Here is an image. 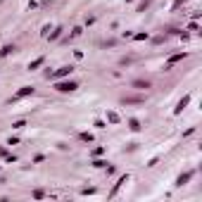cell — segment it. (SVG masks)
I'll return each mask as SVG.
<instances>
[{
  "mask_svg": "<svg viewBox=\"0 0 202 202\" xmlns=\"http://www.w3.org/2000/svg\"><path fill=\"white\" fill-rule=\"evenodd\" d=\"M126 181H129V174H126V176H121V178H119V183H117V186H114V190H112V195H114V193H117V190H119V188H121V186H124V183H126Z\"/></svg>",
  "mask_w": 202,
  "mask_h": 202,
  "instance_id": "cell-8",
  "label": "cell"
},
{
  "mask_svg": "<svg viewBox=\"0 0 202 202\" xmlns=\"http://www.w3.org/2000/svg\"><path fill=\"white\" fill-rule=\"evenodd\" d=\"M183 57H186V55H183V52H178V55H171V57H169V67H171V64H176V62H178V60H183Z\"/></svg>",
  "mask_w": 202,
  "mask_h": 202,
  "instance_id": "cell-7",
  "label": "cell"
},
{
  "mask_svg": "<svg viewBox=\"0 0 202 202\" xmlns=\"http://www.w3.org/2000/svg\"><path fill=\"white\" fill-rule=\"evenodd\" d=\"M71 71H74V67H60L57 71H55V74H52V79H62V76H69Z\"/></svg>",
  "mask_w": 202,
  "mask_h": 202,
  "instance_id": "cell-3",
  "label": "cell"
},
{
  "mask_svg": "<svg viewBox=\"0 0 202 202\" xmlns=\"http://www.w3.org/2000/svg\"><path fill=\"white\" fill-rule=\"evenodd\" d=\"M43 62H45V57H38V60H34V62L29 64V69H38L40 64H43Z\"/></svg>",
  "mask_w": 202,
  "mask_h": 202,
  "instance_id": "cell-10",
  "label": "cell"
},
{
  "mask_svg": "<svg viewBox=\"0 0 202 202\" xmlns=\"http://www.w3.org/2000/svg\"><path fill=\"white\" fill-rule=\"evenodd\" d=\"M188 102H190V95H183V98L178 100V105L174 107V114H181V112H183V109L188 107Z\"/></svg>",
  "mask_w": 202,
  "mask_h": 202,
  "instance_id": "cell-2",
  "label": "cell"
},
{
  "mask_svg": "<svg viewBox=\"0 0 202 202\" xmlns=\"http://www.w3.org/2000/svg\"><path fill=\"white\" fill-rule=\"evenodd\" d=\"M190 176H193V171H186V174H181V176H178V181H176V186H186V183L190 181Z\"/></svg>",
  "mask_w": 202,
  "mask_h": 202,
  "instance_id": "cell-5",
  "label": "cell"
},
{
  "mask_svg": "<svg viewBox=\"0 0 202 202\" xmlns=\"http://www.w3.org/2000/svg\"><path fill=\"white\" fill-rule=\"evenodd\" d=\"M124 102H143V98H124Z\"/></svg>",
  "mask_w": 202,
  "mask_h": 202,
  "instance_id": "cell-14",
  "label": "cell"
},
{
  "mask_svg": "<svg viewBox=\"0 0 202 202\" xmlns=\"http://www.w3.org/2000/svg\"><path fill=\"white\" fill-rule=\"evenodd\" d=\"M133 86H135V88H150L147 81H133Z\"/></svg>",
  "mask_w": 202,
  "mask_h": 202,
  "instance_id": "cell-12",
  "label": "cell"
},
{
  "mask_svg": "<svg viewBox=\"0 0 202 202\" xmlns=\"http://www.w3.org/2000/svg\"><path fill=\"white\" fill-rule=\"evenodd\" d=\"M181 2H183V0H176V2H174V7H178V5H181Z\"/></svg>",
  "mask_w": 202,
  "mask_h": 202,
  "instance_id": "cell-16",
  "label": "cell"
},
{
  "mask_svg": "<svg viewBox=\"0 0 202 202\" xmlns=\"http://www.w3.org/2000/svg\"><path fill=\"white\" fill-rule=\"evenodd\" d=\"M107 121L109 124H119V114L117 112H107Z\"/></svg>",
  "mask_w": 202,
  "mask_h": 202,
  "instance_id": "cell-6",
  "label": "cell"
},
{
  "mask_svg": "<svg viewBox=\"0 0 202 202\" xmlns=\"http://www.w3.org/2000/svg\"><path fill=\"white\" fill-rule=\"evenodd\" d=\"M129 129H131V131H140V121H138V119H131V121H129Z\"/></svg>",
  "mask_w": 202,
  "mask_h": 202,
  "instance_id": "cell-9",
  "label": "cell"
},
{
  "mask_svg": "<svg viewBox=\"0 0 202 202\" xmlns=\"http://www.w3.org/2000/svg\"><path fill=\"white\" fill-rule=\"evenodd\" d=\"M55 88H57V91H60V93H71V91H76V88H79V86H76V83H74V81H60V83H57V86H55Z\"/></svg>",
  "mask_w": 202,
  "mask_h": 202,
  "instance_id": "cell-1",
  "label": "cell"
},
{
  "mask_svg": "<svg viewBox=\"0 0 202 202\" xmlns=\"http://www.w3.org/2000/svg\"><path fill=\"white\" fill-rule=\"evenodd\" d=\"M12 50H14V48H12V45H5V48H2V50H0V55H2V57H7V55H10V52H12Z\"/></svg>",
  "mask_w": 202,
  "mask_h": 202,
  "instance_id": "cell-11",
  "label": "cell"
},
{
  "mask_svg": "<svg viewBox=\"0 0 202 202\" xmlns=\"http://www.w3.org/2000/svg\"><path fill=\"white\" fill-rule=\"evenodd\" d=\"M62 34V29H55V31H52V34H50V38H52V40H55V38H57V36Z\"/></svg>",
  "mask_w": 202,
  "mask_h": 202,
  "instance_id": "cell-15",
  "label": "cell"
},
{
  "mask_svg": "<svg viewBox=\"0 0 202 202\" xmlns=\"http://www.w3.org/2000/svg\"><path fill=\"white\" fill-rule=\"evenodd\" d=\"M26 95H34V86H24V88H19L14 98H26Z\"/></svg>",
  "mask_w": 202,
  "mask_h": 202,
  "instance_id": "cell-4",
  "label": "cell"
},
{
  "mask_svg": "<svg viewBox=\"0 0 202 202\" xmlns=\"http://www.w3.org/2000/svg\"><path fill=\"white\" fill-rule=\"evenodd\" d=\"M81 140H83V143H91V140H93V135H91V133H81Z\"/></svg>",
  "mask_w": 202,
  "mask_h": 202,
  "instance_id": "cell-13",
  "label": "cell"
}]
</instances>
